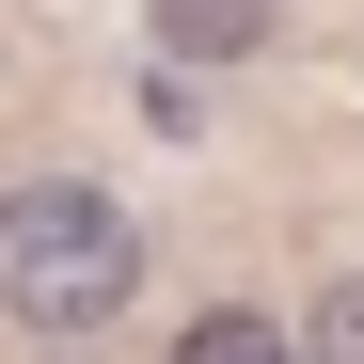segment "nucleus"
<instances>
[{
	"label": "nucleus",
	"mask_w": 364,
	"mask_h": 364,
	"mask_svg": "<svg viewBox=\"0 0 364 364\" xmlns=\"http://www.w3.org/2000/svg\"><path fill=\"white\" fill-rule=\"evenodd\" d=\"M127 285H143V237H127L111 191L48 174V191L0 206V301H16V333H95V317H127Z\"/></svg>",
	"instance_id": "obj_1"
},
{
	"label": "nucleus",
	"mask_w": 364,
	"mask_h": 364,
	"mask_svg": "<svg viewBox=\"0 0 364 364\" xmlns=\"http://www.w3.org/2000/svg\"><path fill=\"white\" fill-rule=\"evenodd\" d=\"M269 16H285V0H159V48H174V64H254Z\"/></svg>",
	"instance_id": "obj_2"
},
{
	"label": "nucleus",
	"mask_w": 364,
	"mask_h": 364,
	"mask_svg": "<svg viewBox=\"0 0 364 364\" xmlns=\"http://www.w3.org/2000/svg\"><path fill=\"white\" fill-rule=\"evenodd\" d=\"M174 364H301V348L254 317V301H222V317H191V333H174Z\"/></svg>",
	"instance_id": "obj_3"
},
{
	"label": "nucleus",
	"mask_w": 364,
	"mask_h": 364,
	"mask_svg": "<svg viewBox=\"0 0 364 364\" xmlns=\"http://www.w3.org/2000/svg\"><path fill=\"white\" fill-rule=\"evenodd\" d=\"M301 364H364V269H348V285L317 301V348H301Z\"/></svg>",
	"instance_id": "obj_4"
}]
</instances>
